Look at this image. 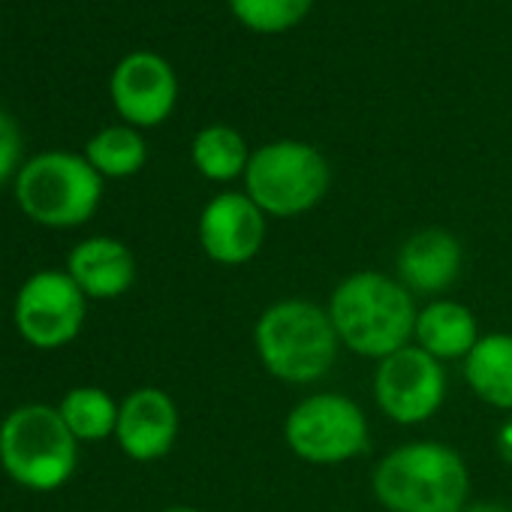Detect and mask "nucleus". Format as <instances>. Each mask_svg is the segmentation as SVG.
Wrapping results in <instances>:
<instances>
[{
    "label": "nucleus",
    "instance_id": "f257e3e1",
    "mask_svg": "<svg viewBox=\"0 0 512 512\" xmlns=\"http://www.w3.org/2000/svg\"><path fill=\"white\" fill-rule=\"evenodd\" d=\"M329 317L347 350L380 362L413 344L419 308L401 281L380 272H356L335 287Z\"/></svg>",
    "mask_w": 512,
    "mask_h": 512
},
{
    "label": "nucleus",
    "instance_id": "f03ea898",
    "mask_svg": "<svg viewBox=\"0 0 512 512\" xmlns=\"http://www.w3.org/2000/svg\"><path fill=\"white\" fill-rule=\"evenodd\" d=\"M374 494L389 512H461L470 473L452 446L404 443L374 467Z\"/></svg>",
    "mask_w": 512,
    "mask_h": 512
},
{
    "label": "nucleus",
    "instance_id": "7ed1b4c3",
    "mask_svg": "<svg viewBox=\"0 0 512 512\" xmlns=\"http://www.w3.org/2000/svg\"><path fill=\"white\" fill-rule=\"evenodd\" d=\"M253 344L256 356L272 377L305 386L332 371L341 338L329 308L305 299H284L260 314L253 329Z\"/></svg>",
    "mask_w": 512,
    "mask_h": 512
},
{
    "label": "nucleus",
    "instance_id": "20e7f679",
    "mask_svg": "<svg viewBox=\"0 0 512 512\" xmlns=\"http://www.w3.org/2000/svg\"><path fill=\"white\" fill-rule=\"evenodd\" d=\"M79 461V440L58 407L22 404L0 422V464L31 491H58Z\"/></svg>",
    "mask_w": 512,
    "mask_h": 512
},
{
    "label": "nucleus",
    "instance_id": "39448f33",
    "mask_svg": "<svg viewBox=\"0 0 512 512\" xmlns=\"http://www.w3.org/2000/svg\"><path fill=\"white\" fill-rule=\"evenodd\" d=\"M103 199V175L73 151H43L22 163L16 202L40 226L76 229L94 217Z\"/></svg>",
    "mask_w": 512,
    "mask_h": 512
},
{
    "label": "nucleus",
    "instance_id": "423d86ee",
    "mask_svg": "<svg viewBox=\"0 0 512 512\" xmlns=\"http://www.w3.org/2000/svg\"><path fill=\"white\" fill-rule=\"evenodd\" d=\"M332 181L329 160L308 142L278 139L250 154L244 193L266 217H296L320 205Z\"/></svg>",
    "mask_w": 512,
    "mask_h": 512
},
{
    "label": "nucleus",
    "instance_id": "0eeeda50",
    "mask_svg": "<svg viewBox=\"0 0 512 512\" xmlns=\"http://www.w3.org/2000/svg\"><path fill=\"white\" fill-rule=\"evenodd\" d=\"M284 437L287 446L308 464H344L365 452L368 419L353 398L317 392L290 410Z\"/></svg>",
    "mask_w": 512,
    "mask_h": 512
},
{
    "label": "nucleus",
    "instance_id": "6e6552de",
    "mask_svg": "<svg viewBox=\"0 0 512 512\" xmlns=\"http://www.w3.org/2000/svg\"><path fill=\"white\" fill-rule=\"evenodd\" d=\"M88 299L61 269L31 275L16 296V329L37 350H61L73 344L85 326Z\"/></svg>",
    "mask_w": 512,
    "mask_h": 512
},
{
    "label": "nucleus",
    "instance_id": "1a4fd4ad",
    "mask_svg": "<svg viewBox=\"0 0 512 512\" xmlns=\"http://www.w3.org/2000/svg\"><path fill=\"white\" fill-rule=\"evenodd\" d=\"M374 398L383 416L398 425L428 422L446 398L443 362H437L416 344L380 359L374 374Z\"/></svg>",
    "mask_w": 512,
    "mask_h": 512
},
{
    "label": "nucleus",
    "instance_id": "9d476101",
    "mask_svg": "<svg viewBox=\"0 0 512 512\" xmlns=\"http://www.w3.org/2000/svg\"><path fill=\"white\" fill-rule=\"evenodd\" d=\"M109 94L124 124L136 130L157 127L175 112L178 76L163 55L130 52L115 64L109 79Z\"/></svg>",
    "mask_w": 512,
    "mask_h": 512
},
{
    "label": "nucleus",
    "instance_id": "9b49d317",
    "mask_svg": "<svg viewBox=\"0 0 512 512\" xmlns=\"http://www.w3.org/2000/svg\"><path fill=\"white\" fill-rule=\"evenodd\" d=\"M266 241V214L247 193L226 190L199 214V244L220 266H244Z\"/></svg>",
    "mask_w": 512,
    "mask_h": 512
},
{
    "label": "nucleus",
    "instance_id": "f8f14e48",
    "mask_svg": "<svg viewBox=\"0 0 512 512\" xmlns=\"http://www.w3.org/2000/svg\"><path fill=\"white\" fill-rule=\"evenodd\" d=\"M178 437V407L154 386H142L121 401L115 440L133 461L163 458Z\"/></svg>",
    "mask_w": 512,
    "mask_h": 512
},
{
    "label": "nucleus",
    "instance_id": "ddd939ff",
    "mask_svg": "<svg viewBox=\"0 0 512 512\" xmlns=\"http://www.w3.org/2000/svg\"><path fill=\"white\" fill-rule=\"evenodd\" d=\"M461 241L446 229H419L398 250V281L413 296H437L461 275Z\"/></svg>",
    "mask_w": 512,
    "mask_h": 512
},
{
    "label": "nucleus",
    "instance_id": "4468645a",
    "mask_svg": "<svg viewBox=\"0 0 512 512\" xmlns=\"http://www.w3.org/2000/svg\"><path fill=\"white\" fill-rule=\"evenodd\" d=\"M67 275L85 299L109 302L124 296L136 281V260L124 241L112 235H91L67 256Z\"/></svg>",
    "mask_w": 512,
    "mask_h": 512
},
{
    "label": "nucleus",
    "instance_id": "2eb2a0df",
    "mask_svg": "<svg viewBox=\"0 0 512 512\" xmlns=\"http://www.w3.org/2000/svg\"><path fill=\"white\" fill-rule=\"evenodd\" d=\"M479 338L482 335H479L476 317L461 302L437 299V302L425 305L416 317L413 341H416V347H422L437 362L467 359V353L476 347Z\"/></svg>",
    "mask_w": 512,
    "mask_h": 512
},
{
    "label": "nucleus",
    "instance_id": "dca6fc26",
    "mask_svg": "<svg viewBox=\"0 0 512 512\" xmlns=\"http://www.w3.org/2000/svg\"><path fill=\"white\" fill-rule=\"evenodd\" d=\"M464 380L479 401L512 410V335H482L464 359Z\"/></svg>",
    "mask_w": 512,
    "mask_h": 512
},
{
    "label": "nucleus",
    "instance_id": "f3484780",
    "mask_svg": "<svg viewBox=\"0 0 512 512\" xmlns=\"http://www.w3.org/2000/svg\"><path fill=\"white\" fill-rule=\"evenodd\" d=\"M250 154L253 151L247 148V139L229 124L202 127L190 145V157H193L196 172L208 181H217V184L241 178L247 172Z\"/></svg>",
    "mask_w": 512,
    "mask_h": 512
},
{
    "label": "nucleus",
    "instance_id": "a211bd4d",
    "mask_svg": "<svg viewBox=\"0 0 512 512\" xmlns=\"http://www.w3.org/2000/svg\"><path fill=\"white\" fill-rule=\"evenodd\" d=\"M85 160L103 178H130L148 160V145L142 133L130 124H112L94 133L85 145Z\"/></svg>",
    "mask_w": 512,
    "mask_h": 512
},
{
    "label": "nucleus",
    "instance_id": "6ab92c4d",
    "mask_svg": "<svg viewBox=\"0 0 512 512\" xmlns=\"http://www.w3.org/2000/svg\"><path fill=\"white\" fill-rule=\"evenodd\" d=\"M58 410L79 443H100L115 434L121 404H115L106 389L76 386L61 398Z\"/></svg>",
    "mask_w": 512,
    "mask_h": 512
},
{
    "label": "nucleus",
    "instance_id": "aec40b11",
    "mask_svg": "<svg viewBox=\"0 0 512 512\" xmlns=\"http://www.w3.org/2000/svg\"><path fill=\"white\" fill-rule=\"evenodd\" d=\"M226 4L241 28L266 37L299 28L314 10V0H226Z\"/></svg>",
    "mask_w": 512,
    "mask_h": 512
},
{
    "label": "nucleus",
    "instance_id": "412c9836",
    "mask_svg": "<svg viewBox=\"0 0 512 512\" xmlns=\"http://www.w3.org/2000/svg\"><path fill=\"white\" fill-rule=\"evenodd\" d=\"M22 163V130L16 118L0 109V184H7L13 175H19Z\"/></svg>",
    "mask_w": 512,
    "mask_h": 512
},
{
    "label": "nucleus",
    "instance_id": "4be33fe9",
    "mask_svg": "<svg viewBox=\"0 0 512 512\" xmlns=\"http://www.w3.org/2000/svg\"><path fill=\"white\" fill-rule=\"evenodd\" d=\"M461 512H512V509L497 500H482V503H467Z\"/></svg>",
    "mask_w": 512,
    "mask_h": 512
},
{
    "label": "nucleus",
    "instance_id": "5701e85b",
    "mask_svg": "<svg viewBox=\"0 0 512 512\" xmlns=\"http://www.w3.org/2000/svg\"><path fill=\"white\" fill-rule=\"evenodd\" d=\"M163 512H199V509H193V506H169Z\"/></svg>",
    "mask_w": 512,
    "mask_h": 512
}]
</instances>
